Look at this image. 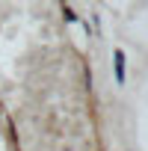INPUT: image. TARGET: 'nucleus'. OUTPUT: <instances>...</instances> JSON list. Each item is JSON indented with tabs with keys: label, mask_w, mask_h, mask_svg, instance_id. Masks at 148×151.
<instances>
[{
	"label": "nucleus",
	"mask_w": 148,
	"mask_h": 151,
	"mask_svg": "<svg viewBox=\"0 0 148 151\" xmlns=\"http://www.w3.org/2000/svg\"><path fill=\"white\" fill-rule=\"evenodd\" d=\"M113 59H116V62H113V65H116V80L124 83V50L116 47V50H113Z\"/></svg>",
	"instance_id": "obj_1"
},
{
	"label": "nucleus",
	"mask_w": 148,
	"mask_h": 151,
	"mask_svg": "<svg viewBox=\"0 0 148 151\" xmlns=\"http://www.w3.org/2000/svg\"><path fill=\"white\" fill-rule=\"evenodd\" d=\"M62 15H65V21H68V24H77V21H80V18H77V12H74L71 6H62Z\"/></svg>",
	"instance_id": "obj_2"
}]
</instances>
